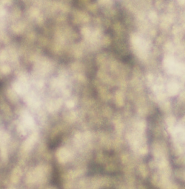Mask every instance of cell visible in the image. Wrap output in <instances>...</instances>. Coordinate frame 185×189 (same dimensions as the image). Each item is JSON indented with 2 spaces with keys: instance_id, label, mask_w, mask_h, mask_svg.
<instances>
[{
  "instance_id": "6da1fadb",
  "label": "cell",
  "mask_w": 185,
  "mask_h": 189,
  "mask_svg": "<svg viewBox=\"0 0 185 189\" xmlns=\"http://www.w3.org/2000/svg\"><path fill=\"white\" fill-rule=\"evenodd\" d=\"M51 182L53 185L57 187H61V182H60V179H59V174L57 169L56 168H54Z\"/></svg>"
},
{
  "instance_id": "7a4b0ae2",
  "label": "cell",
  "mask_w": 185,
  "mask_h": 189,
  "mask_svg": "<svg viewBox=\"0 0 185 189\" xmlns=\"http://www.w3.org/2000/svg\"><path fill=\"white\" fill-rule=\"evenodd\" d=\"M62 137L61 136H57L54 140H51L49 144V148L51 150H54L57 148L61 143Z\"/></svg>"
}]
</instances>
